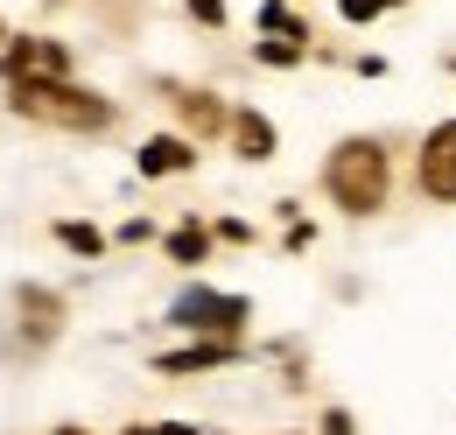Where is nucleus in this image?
Segmentation results:
<instances>
[{"instance_id":"nucleus-1","label":"nucleus","mask_w":456,"mask_h":435,"mask_svg":"<svg viewBox=\"0 0 456 435\" xmlns=\"http://www.w3.org/2000/svg\"><path fill=\"white\" fill-rule=\"evenodd\" d=\"M7 92H14L7 106L21 112V119H43V127H70V134L113 127V106H106L99 92H77V85H63V78H28V85H7Z\"/></svg>"},{"instance_id":"nucleus-2","label":"nucleus","mask_w":456,"mask_h":435,"mask_svg":"<svg viewBox=\"0 0 456 435\" xmlns=\"http://www.w3.org/2000/svg\"><path fill=\"white\" fill-rule=\"evenodd\" d=\"M323 183H330V197H338L351 218L379 211L387 204V148L379 141H344L330 168H323Z\"/></svg>"},{"instance_id":"nucleus-3","label":"nucleus","mask_w":456,"mask_h":435,"mask_svg":"<svg viewBox=\"0 0 456 435\" xmlns=\"http://www.w3.org/2000/svg\"><path fill=\"white\" fill-rule=\"evenodd\" d=\"M246 316H253V309H246L239 295H211V288H190V295L175 302V324H183V330H218V337H239Z\"/></svg>"},{"instance_id":"nucleus-4","label":"nucleus","mask_w":456,"mask_h":435,"mask_svg":"<svg viewBox=\"0 0 456 435\" xmlns=\"http://www.w3.org/2000/svg\"><path fill=\"white\" fill-rule=\"evenodd\" d=\"M414 183H421L436 204H456V119H443V127L421 141V168H414Z\"/></svg>"},{"instance_id":"nucleus-5","label":"nucleus","mask_w":456,"mask_h":435,"mask_svg":"<svg viewBox=\"0 0 456 435\" xmlns=\"http://www.w3.org/2000/svg\"><path fill=\"white\" fill-rule=\"evenodd\" d=\"M70 70V56L57 43H14V50H0V78L7 85H28V78H63Z\"/></svg>"},{"instance_id":"nucleus-6","label":"nucleus","mask_w":456,"mask_h":435,"mask_svg":"<svg viewBox=\"0 0 456 435\" xmlns=\"http://www.w3.org/2000/svg\"><path fill=\"white\" fill-rule=\"evenodd\" d=\"M134 162H141V176H175V168H190V162H197V148H190L183 134H155V141H148V148H141Z\"/></svg>"},{"instance_id":"nucleus-7","label":"nucleus","mask_w":456,"mask_h":435,"mask_svg":"<svg viewBox=\"0 0 456 435\" xmlns=\"http://www.w3.org/2000/svg\"><path fill=\"white\" fill-rule=\"evenodd\" d=\"M239 358V344H190V351H162L155 358V373H211V365H232Z\"/></svg>"},{"instance_id":"nucleus-8","label":"nucleus","mask_w":456,"mask_h":435,"mask_svg":"<svg viewBox=\"0 0 456 435\" xmlns=\"http://www.w3.org/2000/svg\"><path fill=\"white\" fill-rule=\"evenodd\" d=\"M232 141H239V155H246V162H267V155H274V119L239 112V119H232Z\"/></svg>"},{"instance_id":"nucleus-9","label":"nucleus","mask_w":456,"mask_h":435,"mask_svg":"<svg viewBox=\"0 0 456 435\" xmlns=\"http://www.w3.org/2000/svg\"><path fill=\"white\" fill-rule=\"evenodd\" d=\"M21 316H36V324H28V337H36V344H50V337H57L63 302H57V295H43V288H21Z\"/></svg>"},{"instance_id":"nucleus-10","label":"nucleus","mask_w":456,"mask_h":435,"mask_svg":"<svg viewBox=\"0 0 456 435\" xmlns=\"http://www.w3.org/2000/svg\"><path fill=\"white\" fill-rule=\"evenodd\" d=\"M175 112H183V127H197V134H218V127H225V106H218L211 92H183Z\"/></svg>"},{"instance_id":"nucleus-11","label":"nucleus","mask_w":456,"mask_h":435,"mask_svg":"<svg viewBox=\"0 0 456 435\" xmlns=\"http://www.w3.org/2000/svg\"><path fill=\"white\" fill-rule=\"evenodd\" d=\"M204 253H211V232H204V225H175L169 232V260L175 267H197Z\"/></svg>"},{"instance_id":"nucleus-12","label":"nucleus","mask_w":456,"mask_h":435,"mask_svg":"<svg viewBox=\"0 0 456 435\" xmlns=\"http://www.w3.org/2000/svg\"><path fill=\"white\" fill-rule=\"evenodd\" d=\"M260 21H267V29H274V36H281V43H309V29H302V21H295V14H288L281 0H267V7H260Z\"/></svg>"},{"instance_id":"nucleus-13","label":"nucleus","mask_w":456,"mask_h":435,"mask_svg":"<svg viewBox=\"0 0 456 435\" xmlns=\"http://www.w3.org/2000/svg\"><path fill=\"white\" fill-rule=\"evenodd\" d=\"M57 239L70 246V253H99V246H106V239H99L92 225H77V218H63V225H57Z\"/></svg>"},{"instance_id":"nucleus-14","label":"nucleus","mask_w":456,"mask_h":435,"mask_svg":"<svg viewBox=\"0 0 456 435\" xmlns=\"http://www.w3.org/2000/svg\"><path fill=\"white\" fill-rule=\"evenodd\" d=\"M344 7V21H379L387 7H400V0H338Z\"/></svg>"},{"instance_id":"nucleus-15","label":"nucleus","mask_w":456,"mask_h":435,"mask_svg":"<svg viewBox=\"0 0 456 435\" xmlns=\"http://www.w3.org/2000/svg\"><path fill=\"white\" fill-rule=\"evenodd\" d=\"M183 7H190L204 29H225V0H183Z\"/></svg>"},{"instance_id":"nucleus-16","label":"nucleus","mask_w":456,"mask_h":435,"mask_svg":"<svg viewBox=\"0 0 456 435\" xmlns=\"http://www.w3.org/2000/svg\"><path fill=\"white\" fill-rule=\"evenodd\" d=\"M260 63H302V43H260Z\"/></svg>"},{"instance_id":"nucleus-17","label":"nucleus","mask_w":456,"mask_h":435,"mask_svg":"<svg viewBox=\"0 0 456 435\" xmlns=\"http://www.w3.org/2000/svg\"><path fill=\"white\" fill-rule=\"evenodd\" d=\"M323 435H351V414H344V407H330V414H323Z\"/></svg>"},{"instance_id":"nucleus-18","label":"nucleus","mask_w":456,"mask_h":435,"mask_svg":"<svg viewBox=\"0 0 456 435\" xmlns=\"http://www.w3.org/2000/svg\"><path fill=\"white\" fill-rule=\"evenodd\" d=\"M162 435H204V429H183V422H169V429H162Z\"/></svg>"},{"instance_id":"nucleus-19","label":"nucleus","mask_w":456,"mask_h":435,"mask_svg":"<svg viewBox=\"0 0 456 435\" xmlns=\"http://www.w3.org/2000/svg\"><path fill=\"white\" fill-rule=\"evenodd\" d=\"M126 435H162V429H126Z\"/></svg>"},{"instance_id":"nucleus-20","label":"nucleus","mask_w":456,"mask_h":435,"mask_svg":"<svg viewBox=\"0 0 456 435\" xmlns=\"http://www.w3.org/2000/svg\"><path fill=\"white\" fill-rule=\"evenodd\" d=\"M57 435H85V429H57Z\"/></svg>"},{"instance_id":"nucleus-21","label":"nucleus","mask_w":456,"mask_h":435,"mask_svg":"<svg viewBox=\"0 0 456 435\" xmlns=\"http://www.w3.org/2000/svg\"><path fill=\"white\" fill-rule=\"evenodd\" d=\"M0 43H7V21H0Z\"/></svg>"},{"instance_id":"nucleus-22","label":"nucleus","mask_w":456,"mask_h":435,"mask_svg":"<svg viewBox=\"0 0 456 435\" xmlns=\"http://www.w3.org/2000/svg\"><path fill=\"white\" fill-rule=\"evenodd\" d=\"M450 70H456V63H450Z\"/></svg>"}]
</instances>
